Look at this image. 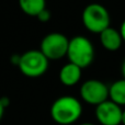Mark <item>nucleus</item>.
Here are the masks:
<instances>
[{"mask_svg":"<svg viewBox=\"0 0 125 125\" xmlns=\"http://www.w3.org/2000/svg\"><path fill=\"white\" fill-rule=\"evenodd\" d=\"M109 100L117 105H125V79H119L109 86Z\"/></svg>","mask_w":125,"mask_h":125,"instance_id":"obj_10","label":"nucleus"},{"mask_svg":"<svg viewBox=\"0 0 125 125\" xmlns=\"http://www.w3.org/2000/svg\"><path fill=\"white\" fill-rule=\"evenodd\" d=\"M20 9L29 17H36L46 8V0H18Z\"/></svg>","mask_w":125,"mask_h":125,"instance_id":"obj_11","label":"nucleus"},{"mask_svg":"<svg viewBox=\"0 0 125 125\" xmlns=\"http://www.w3.org/2000/svg\"><path fill=\"white\" fill-rule=\"evenodd\" d=\"M81 21L84 29L94 34H100L102 31L111 26L110 12L106 7L98 2H92L84 7Z\"/></svg>","mask_w":125,"mask_h":125,"instance_id":"obj_3","label":"nucleus"},{"mask_svg":"<svg viewBox=\"0 0 125 125\" xmlns=\"http://www.w3.org/2000/svg\"><path fill=\"white\" fill-rule=\"evenodd\" d=\"M20 56H21V55H19V54H13V55H11V57H10V62H11L12 65H14V66L18 67V65H19V62H20Z\"/></svg>","mask_w":125,"mask_h":125,"instance_id":"obj_13","label":"nucleus"},{"mask_svg":"<svg viewBox=\"0 0 125 125\" xmlns=\"http://www.w3.org/2000/svg\"><path fill=\"white\" fill-rule=\"evenodd\" d=\"M69 39L61 32H51L42 39L39 50L48 61H59L66 57Z\"/></svg>","mask_w":125,"mask_h":125,"instance_id":"obj_5","label":"nucleus"},{"mask_svg":"<svg viewBox=\"0 0 125 125\" xmlns=\"http://www.w3.org/2000/svg\"><path fill=\"white\" fill-rule=\"evenodd\" d=\"M66 57L69 62L77 65L81 69L87 68L94 59V46L88 37L76 35L69 40Z\"/></svg>","mask_w":125,"mask_h":125,"instance_id":"obj_2","label":"nucleus"},{"mask_svg":"<svg viewBox=\"0 0 125 125\" xmlns=\"http://www.w3.org/2000/svg\"><path fill=\"white\" fill-rule=\"evenodd\" d=\"M50 67V61L40 50H29L21 54L18 68L28 78L42 77Z\"/></svg>","mask_w":125,"mask_h":125,"instance_id":"obj_4","label":"nucleus"},{"mask_svg":"<svg viewBox=\"0 0 125 125\" xmlns=\"http://www.w3.org/2000/svg\"><path fill=\"white\" fill-rule=\"evenodd\" d=\"M4 111H6V109H4V106L2 105V104H1V101H0V121H1L2 117H3Z\"/></svg>","mask_w":125,"mask_h":125,"instance_id":"obj_17","label":"nucleus"},{"mask_svg":"<svg viewBox=\"0 0 125 125\" xmlns=\"http://www.w3.org/2000/svg\"><path fill=\"white\" fill-rule=\"evenodd\" d=\"M82 76V69L73 62H67L61 68L58 73V79L62 84L66 87H73L80 81Z\"/></svg>","mask_w":125,"mask_h":125,"instance_id":"obj_9","label":"nucleus"},{"mask_svg":"<svg viewBox=\"0 0 125 125\" xmlns=\"http://www.w3.org/2000/svg\"><path fill=\"white\" fill-rule=\"evenodd\" d=\"M36 18L40 22H42V23H46V22H48L51 20V18H52V13H51V11L48 10L47 8H45L36 15Z\"/></svg>","mask_w":125,"mask_h":125,"instance_id":"obj_12","label":"nucleus"},{"mask_svg":"<svg viewBox=\"0 0 125 125\" xmlns=\"http://www.w3.org/2000/svg\"><path fill=\"white\" fill-rule=\"evenodd\" d=\"M120 33H121V35H122V39H123V42L125 43V20L123 22L121 23V26H120Z\"/></svg>","mask_w":125,"mask_h":125,"instance_id":"obj_15","label":"nucleus"},{"mask_svg":"<svg viewBox=\"0 0 125 125\" xmlns=\"http://www.w3.org/2000/svg\"><path fill=\"white\" fill-rule=\"evenodd\" d=\"M80 125H95V124H93V123H89V122H86V123H81Z\"/></svg>","mask_w":125,"mask_h":125,"instance_id":"obj_19","label":"nucleus"},{"mask_svg":"<svg viewBox=\"0 0 125 125\" xmlns=\"http://www.w3.org/2000/svg\"><path fill=\"white\" fill-rule=\"evenodd\" d=\"M51 117L58 125H71L82 115V104L73 95H62L51 105Z\"/></svg>","mask_w":125,"mask_h":125,"instance_id":"obj_1","label":"nucleus"},{"mask_svg":"<svg viewBox=\"0 0 125 125\" xmlns=\"http://www.w3.org/2000/svg\"><path fill=\"white\" fill-rule=\"evenodd\" d=\"M121 73H122V77L125 79V58L123 59L122 65H121Z\"/></svg>","mask_w":125,"mask_h":125,"instance_id":"obj_16","label":"nucleus"},{"mask_svg":"<svg viewBox=\"0 0 125 125\" xmlns=\"http://www.w3.org/2000/svg\"><path fill=\"white\" fill-rule=\"evenodd\" d=\"M0 101H1V104L4 106V109H7L9 105H10L11 101H10V98L8 97H1L0 98Z\"/></svg>","mask_w":125,"mask_h":125,"instance_id":"obj_14","label":"nucleus"},{"mask_svg":"<svg viewBox=\"0 0 125 125\" xmlns=\"http://www.w3.org/2000/svg\"><path fill=\"white\" fill-rule=\"evenodd\" d=\"M121 124H122V125H125V110H123V112H122V117H121Z\"/></svg>","mask_w":125,"mask_h":125,"instance_id":"obj_18","label":"nucleus"},{"mask_svg":"<svg viewBox=\"0 0 125 125\" xmlns=\"http://www.w3.org/2000/svg\"><path fill=\"white\" fill-rule=\"evenodd\" d=\"M99 40L102 47L109 52H116L123 45V39L120 33V30L109 26L99 34Z\"/></svg>","mask_w":125,"mask_h":125,"instance_id":"obj_8","label":"nucleus"},{"mask_svg":"<svg viewBox=\"0 0 125 125\" xmlns=\"http://www.w3.org/2000/svg\"><path fill=\"white\" fill-rule=\"evenodd\" d=\"M122 112V106L108 99L95 106L94 115L97 121L101 125H120Z\"/></svg>","mask_w":125,"mask_h":125,"instance_id":"obj_7","label":"nucleus"},{"mask_svg":"<svg viewBox=\"0 0 125 125\" xmlns=\"http://www.w3.org/2000/svg\"><path fill=\"white\" fill-rule=\"evenodd\" d=\"M80 98L90 105H99L109 99V86L98 79H88L80 86Z\"/></svg>","mask_w":125,"mask_h":125,"instance_id":"obj_6","label":"nucleus"}]
</instances>
